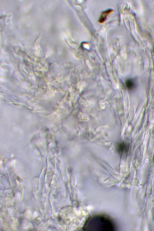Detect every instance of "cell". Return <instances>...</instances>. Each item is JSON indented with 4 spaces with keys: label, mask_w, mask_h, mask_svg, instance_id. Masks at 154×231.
<instances>
[{
    "label": "cell",
    "mask_w": 154,
    "mask_h": 231,
    "mask_svg": "<svg viewBox=\"0 0 154 231\" xmlns=\"http://www.w3.org/2000/svg\"><path fill=\"white\" fill-rule=\"evenodd\" d=\"M115 228L113 223L109 217L99 215L89 218L83 229L86 231H112L115 230Z\"/></svg>",
    "instance_id": "1"
},
{
    "label": "cell",
    "mask_w": 154,
    "mask_h": 231,
    "mask_svg": "<svg viewBox=\"0 0 154 231\" xmlns=\"http://www.w3.org/2000/svg\"><path fill=\"white\" fill-rule=\"evenodd\" d=\"M129 144L128 143H122L118 145L117 150L119 153L121 154H127L129 151Z\"/></svg>",
    "instance_id": "2"
},
{
    "label": "cell",
    "mask_w": 154,
    "mask_h": 231,
    "mask_svg": "<svg viewBox=\"0 0 154 231\" xmlns=\"http://www.w3.org/2000/svg\"><path fill=\"white\" fill-rule=\"evenodd\" d=\"M113 11V10L109 9L102 12L99 20V23H102L104 22L108 15Z\"/></svg>",
    "instance_id": "3"
},
{
    "label": "cell",
    "mask_w": 154,
    "mask_h": 231,
    "mask_svg": "<svg viewBox=\"0 0 154 231\" xmlns=\"http://www.w3.org/2000/svg\"><path fill=\"white\" fill-rule=\"evenodd\" d=\"M125 85L127 88L129 90L134 89L136 86L135 80L132 79L127 80L126 82Z\"/></svg>",
    "instance_id": "4"
}]
</instances>
